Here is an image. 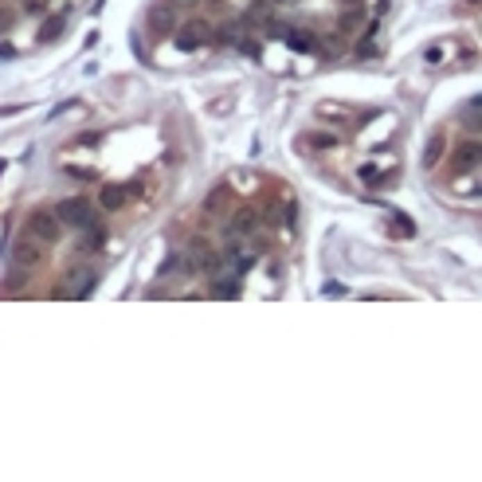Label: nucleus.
I'll return each mask as SVG.
<instances>
[{"mask_svg": "<svg viewBox=\"0 0 482 482\" xmlns=\"http://www.w3.org/2000/svg\"><path fill=\"white\" fill-rule=\"evenodd\" d=\"M55 216H59V224H63V228H75V231L94 228V224H99V212H94V204H90V200H83V197H67L63 204L55 208Z\"/></svg>", "mask_w": 482, "mask_h": 482, "instance_id": "obj_1", "label": "nucleus"}, {"mask_svg": "<svg viewBox=\"0 0 482 482\" xmlns=\"http://www.w3.org/2000/svg\"><path fill=\"white\" fill-rule=\"evenodd\" d=\"M28 235H32V240H40L44 247H51V243H59V235H63V224H59V216H55V212L40 208V212H32V216H28Z\"/></svg>", "mask_w": 482, "mask_h": 482, "instance_id": "obj_2", "label": "nucleus"}, {"mask_svg": "<svg viewBox=\"0 0 482 482\" xmlns=\"http://www.w3.org/2000/svg\"><path fill=\"white\" fill-rule=\"evenodd\" d=\"M12 263L24 267V271H32V267L44 263V243L32 240V235H24V240L12 243Z\"/></svg>", "mask_w": 482, "mask_h": 482, "instance_id": "obj_3", "label": "nucleus"}, {"mask_svg": "<svg viewBox=\"0 0 482 482\" xmlns=\"http://www.w3.org/2000/svg\"><path fill=\"white\" fill-rule=\"evenodd\" d=\"M212 40V28L204 20H192V24H181L176 28V47L181 51H197V47H204Z\"/></svg>", "mask_w": 482, "mask_h": 482, "instance_id": "obj_4", "label": "nucleus"}, {"mask_svg": "<svg viewBox=\"0 0 482 482\" xmlns=\"http://www.w3.org/2000/svg\"><path fill=\"white\" fill-rule=\"evenodd\" d=\"M447 165H451V173H455V176L474 173V169H479V142H459Z\"/></svg>", "mask_w": 482, "mask_h": 482, "instance_id": "obj_5", "label": "nucleus"}, {"mask_svg": "<svg viewBox=\"0 0 482 482\" xmlns=\"http://www.w3.org/2000/svg\"><path fill=\"white\" fill-rule=\"evenodd\" d=\"M255 228H259V212H255V208H240L235 216L228 219L224 235H231V240H243V235H251Z\"/></svg>", "mask_w": 482, "mask_h": 482, "instance_id": "obj_6", "label": "nucleus"}, {"mask_svg": "<svg viewBox=\"0 0 482 482\" xmlns=\"http://www.w3.org/2000/svg\"><path fill=\"white\" fill-rule=\"evenodd\" d=\"M176 28V8L173 4H157L153 12H149V32L153 35H169Z\"/></svg>", "mask_w": 482, "mask_h": 482, "instance_id": "obj_7", "label": "nucleus"}, {"mask_svg": "<svg viewBox=\"0 0 482 482\" xmlns=\"http://www.w3.org/2000/svg\"><path fill=\"white\" fill-rule=\"evenodd\" d=\"M283 40H286V47L290 51H298V55H310V51H318V35H310V32H298V28H286L283 32Z\"/></svg>", "mask_w": 482, "mask_h": 482, "instance_id": "obj_8", "label": "nucleus"}, {"mask_svg": "<svg viewBox=\"0 0 482 482\" xmlns=\"http://www.w3.org/2000/svg\"><path fill=\"white\" fill-rule=\"evenodd\" d=\"M63 28H67V16H44V24H40L35 40H40V44H55V40L63 35Z\"/></svg>", "mask_w": 482, "mask_h": 482, "instance_id": "obj_9", "label": "nucleus"}, {"mask_svg": "<svg viewBox=\"0 0 482 482\" xmlns=\"http://www.w3.org/2000/svg\"><path fill=\"white\" fill-rule=\"evenodd\" d=\"M99 204L106 212H118L122 204H126V188H122V185H102L99 188Z\"/></svg>", "mask_w": 482, "mask_h": 482, "instance_id": "obj_10", "label": "nucleus"}, {"mask_svg": "<svg viewBox=\"0 0 482 482\" xmlns=\"http://www.w3.org/2000/svg\"><path fill=\"white\" fill-rule=\"evenodd\" d=\"M443 149H447V138H443V133H431L428 149H424V169H435L439 157H443Z\"/></svg>", "mask_w": 482, "mask_h": 482, "instance_id": "obj_11", "label": "nucleus"}, {"mask_svg": "<svg viewBox=\"0 0 482 482\" xmlns=\"http://www.w3.org/2000/svg\"><path fill=\"white\" fill-rule=\"evenodd\" d=\"M212 298H240V274L216 279V283H212Z\"/></svg>", "mask_w": 482, "mask_h": 482, "instance_id": "obj_12", "label": "nucleus"}, {"mask_svg": "<svg viewBox=\"0 0 482 482\" xmlns=\"http://www.w3.org/2000/svg\"><path fill=\"white\" fill-rule=\"evenodd\" d=\"M224 204L231 208V188H228V185L212 188V197L204 200V212H224Z\"/></svg>", "mask_w": 482, "mask_h": 482, "instance_id": "obj_13", "label": "nucleus"}, {"mask_svg": "<svg viewBox=\"0 0 482 482\" xmlns=\"http://www.w3.org/2000/svg\"><path fill=\"white\" fill-rule=\"evenodd\" d=\"M83 231H87V240L78 243V247H83V251H99L102 243H106V231H102L99 224H94V228H83Z\"/></svg>", "mask_w": 482, "mask_h": 482, "instance_id": "obj_14", "label": "nucleus"}, {"mask_svg": "<svg viewBox=\"0 0 482 482\" xmlns=\"http://www.w3.org/2000/svg\"><path fill=\"white\" fill-rule=\"evenodd\" d=\"M322 290H326L329 298H341V294H345V286H341V283H326V286H322Z\"/></svg>", "mask_w": 482, "mask_h": 482, "instance_id": "obj_15", "label": "nucleus"}, {"mask_svg": "<svg viewBox=\"0 0 482 482\" xmlns=\"http://www.w3.org/2000/svg\"><path fill=\"white\" fill-rule=\"evenodd\" d=\"M8 28H12V12H8V8H0V35L8 32Z\"/></svg>", "mask_w": 482, "mask_h": 482, "instance_id": "obj_16", "label": "nucleus"}, {"mask_svg": "<svg viewBox=\"0 0 482 482\" xmlns=\"http://www.w3.org/2000/svg\"><path fill=\"white\" fill-rule=\"evenodd\" d=\"M47 0H24V12H44Z\"/></svg>", "mask_w": 482, "mask_h": 482, "instance_id": "obj_17", "label": "nucleus"}]
</instances>
